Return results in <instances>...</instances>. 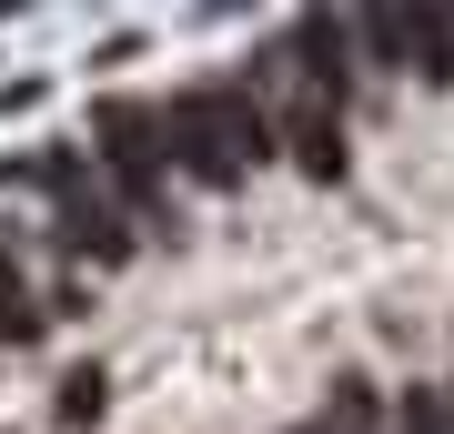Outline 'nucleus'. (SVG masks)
<instances>
[{
	"label": "nucleus",
	"mask_w": 454,
	"mask_h": 434,
	"mask_svg": "<svg viewBox=\"0 0 454 434\" xmlns=\"http://www.w3.org/2000/svg\"><path fill=\"white\" fill-rule=\"evenodd\" d=\"M152 122H162L172 162L202 182V193H232V182H253L262 162H273V112L253 101V81H202V91H172Z\"/></svg>",
	"instance_id": "nucleus-1"
},
{
	"label": "nucleus",
	"mask_w": 454,
	"mask_h": 434,
	"mask_svg": "<svg viewBox=\"0 0 454 434\" xmlns=\"http://www.w3.org/2000/svg\"><path fill=\"white\" fill-rule=\"evenodd\" d=\"M91 142H101V172L121 182V202L142 212L152 233H182L172 223V162H162V122L142 101H101L91 112Z\"/></svg>",
	"instance_id": "nucleus-2"
},
{
	"label": "nucleus",
	"mask_w": 454,
	"mask_h": 434,
	"mask_svg": "<svg viewBox=\"0 0 454 434\" xmlns=\"http://www.w3.org/2000/svg\"><path fill=\"white\" fill-rule=\"evenodd\" d=\"M354 51H384L394 71L454 81V20H424V11H373V20H354Z\"/></svg>",
	"instance_id": "nucleus-3"
},
{
	"label": "nucleus",
	"mask_w": 454,
	"mask_h": 434,
	"mask_svg": "<svg viewBox=\"0 0 454 434\" xmlns=\"http://www.w3.org/2000/svg\"><path fill=\"white\" fill-rule=\"evenodd\" d=\"M273 152H293L313 182H333V172H343V112L313 101V91H293L283 112H273Z\"/></svg>",
	"instance_id": "nucleus-4"
},
{
	"label": "nucleus",
	"mask_w": 454,
	"mask_h": 434,
	"mask_svg": "<svg viewBox=\"0 0 454 434\" xmlns=\"http://www.w3.org/2000/svg\"><path fill=\"white\" fill-rule=\"evenodd\" d=\"M293 51H303V91L343 112V81H354V20H293Z\"/></svg>",
	"instance_id": "nucleus-5"
},
{
	"label": "nucleus",
	"mask_w": 454,
	"mask_h": 434,
	"mask_svg": "<svg viewBox=\"0 0 454 434\" xmlns=\"http://www.w3.org/2000/svg\"><path fill=\"white\" fill-rule=\"evenodd\" d=\"M61 253H71V263H121V253H131V233H121V212L101 202L91 182H82V193L61 202Z\"/></svg>",
	"instance_id": "nucleus-6"
},
{
	"label": "nucleus",
	"mask_w": 454,
	"mask_h": 434,
	"mask_svg": "<svg viewBox=\"0 0 454 434\" xmlns=\"http://www.w3.org/2000/svg\"><path fill=\"white\" fill-rule=\"evenodd\" d=\"M41 293H31V273L11 263V242H0V343H41Z\"/></svg>",
	"instance_id": "nucleus-7"
},
{
	"label": "nucleus",
	"mask_w": 454,
	"mask_h": 434,
	"mask_svg": "<svg viewBox=\"0 0 454 434\" xmlns=\"http://www.w3.org/2000/svg\"><path fill=\"white\" fill-rule=\"evenodd\" d=\"M11 182H31V193L71 202V193H82V152H31V162H11Z\"/></svg>",
	"instance_id": "nucleus-8"
},
{
	"label": "nucleus",
	"mask_w": 454,
	"mask_h": 434,
	"mask_svg": "<svg viewBox=\"0 0 454 434\" xmlns=\"http://www.w3.org/2000/svg\"><path fill=\"white\" fill-rule=\"evenodd\" d=\"M101 404H112V384H101V364H71V374H61V424H91Z\"/></svg>",
	"instance_id": "nucleus-9"
},
{
	"label": "nucleus",
	"mask_w": 454,
	"mask_h": 434,
	"mask_svg": "<svg viewBox=\"0 0 454 434\" xmlns=\"http://www.w3.org/2000/svg\"><path fill=\"white\" fill-rule=\"evenodd\" d=\"M394 434H444V404L434 394H404V404H394Z\"/></svg>",
	"instance_id": "nucleus-10"
},
{
	"label": "nucleus",
	"mask_w": 454,
	"mask_h": 434,
	"mask_svg": "<svg viewBox=\"0 0 454 434\" xmlns=\"http://www.w3.org/2000/svg\"><path fill=\"white\" fill-rule=\"evenodd\" d=\"M434 404H444V434H454V384H444V394H434Z\"/></svg>",
	"instance_id": "nucleus-11"
}]
</instances>
